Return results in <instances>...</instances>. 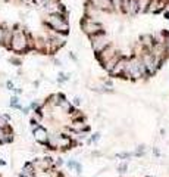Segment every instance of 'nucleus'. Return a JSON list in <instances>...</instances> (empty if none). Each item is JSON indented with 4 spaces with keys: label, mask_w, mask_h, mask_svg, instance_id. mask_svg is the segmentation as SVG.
<instances>
[{
    "label": "nucleus",
    "mask_w": 169,
    "mask_h": 177,
    "mask_svg": "<svg viewBox=\"0 0 169 177\" xmlns=\"http://www.w3.org/2000/svg\"><path fill=\"white\" fill-rule=\"evenodd\" d=\"M150 2H151V0H138V2H137V3H138V12L147 11V9H148L147 6H150Z\"/></svg>",
    "instance_id": "obj_14"
},
{
    "label": "nucleus",
    "mask_w": 169,
    "mask_h": 177,
    "mask_svg": "<svg viewBox=\"0 0 169 177\" xmlns=\"http://www.w3.org/2000/svg\"><path fill=\"white\" fill-rule=\"evenodd\" d=\"M40 2H41L43 5H46V3H47V2H50V0H40Z\"/></svg>",
    "instance_id": "obj_21"
},
{
    "label": "nucleus",
    "mask_w": 169,
    "mask_h": 177,
    "mask_svg": "<svg viewBox=\"0 0 169 177\" xmlns=\"http://www.w3.org/2000/svg\"><path fill=\"white\" fill-rule=\"evenodd\" d=\"M21 177H34L33 165H25V167H24L22 173H21Z\"/></svg>",
    "instance_id": "obj_13"
},
{
    "label": "nucleus",
    "mask_w": 169,
    "mask_h": 177,
    "mask_svg": "<svg viewBox=\"0 0 169 177\" xmlns=\"http://www.w3.org/2000/svg\"><path fill=\"white\" fill-rule=\"evenodd\" d=\"M168 46H169V42H168Z\"/></svg>",
    "instance_id": "obj_22"
},
{
    "label": "nucleus",
    "mask_w": 169,
    "mask_h": 177,
    "mask_svg": "<svg viewBox=\"0 0 169 177\" xmlns=\"http://www.w3.org/2000/svg\"><path fill=\"white\" fill-rule=\"evenodd\" d=\"M126 168H128L126 164H122V165L118 167V171H119V173H125V171H126Z\"/></svg>",
    "instance_id": "obj_17"
},
{
    "label": "nucleus",
    "mask_w": 169,
    "mask_h": 177,
    "mask_svg": "<svg viewBox=\"0 0 169 177\" xmlns=\"http://www.w3.org/2000/svg\"><path fill=\"white\" fill-rule=\"evenodd\" d=\"M75 105H81V98H75Z\"/></svg>",
    "instance_id": "obj_20"
},
{
    "label": "nucleus",
    "mask_w": 169,
    "mask_h": 177,
    "mask_svg": "<svg viewBox=\"0 0 169 177\" xmlns=\"http://www.w3.org/2000/svg\"><path fill=\"white\" fill-rule=\"evenodd\" d=\"M113 56H115V50H113L112 47L109 46V47H107V49H104L101 53H99V59H100L103 64H106L109 59H112Z\"/></svg>",
    "instance_id": "obj_11"
},
{
    "label": "nucleus",
    "mask_w": 169,
    "mask_h": 177,
    "mask_svg": "<svg viewBox=\"0 0 169 177\" xmlns=\"http://www.w3.org/2000/svg\"><path fill=\"white\" fill-rule=\"evenodd\" d=\"M91 43H93V49H94V52H96L97 55L101 53L104 49L109 47V40H107L101 33L93 35V37H91Z\"/></svg>",
    "instance_id": "obj_4"
},
{
    "label": "nucleus",
    "mask_w": 169,
    "mask_h": 177,
    "mask_svg": "<svg viewBox=\"0 0 169 177\" xmlns=\"http://www.w3.org/2000/svg\"><path fill=\"white\" fill-rule=\"evenodd\" d=\"M46 22H47L53 30H56L59 33H68V30H69V25H68L66 19H65L63 15H60V13H52V15L47 18Z\"/></svg>",
    "instance_id": "obj_2"
},
{
    "label": "nucleus",
    "mask_w": 169,
    "mask_h": 177,
    "mask_svg": "<svg viewBox=\"0 0 169 177\" xmlns=\"http://www.w3.org/2000/svg\"><path fill=\"white\" fill-rule=\"evenodd\" d=\"M6 86H8L9 90H13V83H12V81H8V84H6Z\"/></svg>",
    "instance_id": "obj_19"
},
{
    "label": "nucleus",
    "mask_w": 169,
    "mask_h": 177,
    "mask_svg": "<svg viewBox=\"0 0 169 177\" xmlns=\"http://www.w3.org/2000/svg\"><path fill=\"white\" fill-rule=\"evenodd\" d=\"M6 127H8V117L0 115V129H6Z\"/></svg>",
    "instance_id": "obj_16"
},
{
    "label": "nucleus",
    "mask_w": 169,
    "mask_h": 177,
    "mask_svg": "<svg viewBox=\"0 0 169 177\" xmlns=\"http://www.w3.org/2000/svg\"><path fill=\"white\" fill-rule=\"evenodd\" d=\"M147 69L144 66L143 59H138V58H132L131 61H128V65L125 69V75L131 78H140L143 74H146Z\"/></svg>",
    "instance_id": "obj_1"
},
{
    "label": "nucleus",
    "mask_w": 169,
    "mask_h": 177,
    "mask_svg": "<svg viewBox=\"0 0 169 177\" xmlns=\"http://www.w3.org/2000/svg\"><path fill=\"white\" fill-rule=\"evenodd\" d=\"M27 46H28V40H27V37H25V34L22 31H15L12 34V40H11L12 50L22 52V50L27 49Z\"/></svg>",
    "instance_id": "obj_3"
},
{
    "label": "nucleus",
    "mask_w": 169,
    "mask_h": 177,
    "mask_svg": "<svg viewBox=\"0 0 169 177\" xmlns=\"http://www.w3.org/2000/svg\"><path fill=\"white\" fill-rule=\"evenodd\" d=\"M141 40H143V44H144V46L150 47V49H153L155 43H153V37H151V35H143V37H141Z\"/></svg>",
    "instance_id": "obj_15"
},
{
    "label": "nucleus",
    "mask_w": 169,
    "mask_h": 177,
    "mask_svg": "<svg viewBox=\"0 0 169 177\" xmlns=\"http://www.w3.org/2000/svg\"><path fill=\"white\" fill-rule=\"evenodd\" d=\"M82 30H84V33H87L90 37H93L96 34H100L103 28L99 22L93 21V19H84L82 21Z\"/></svg>",
    "instance_id": "obj_5"
},
{
    "label": "nucleus",
    "mask_w": 169,
    "mask_h": 177,
    "mask_svg": "<svg viewBox=\"0 0 169 177\" xmlns=\"http://www.w3.org/2000/svg\"><path fill=\"white\" fill-rule=\"evenodd\" d=\"M99 137H100V134H99V133H96V134H94V136H93V137H91L90 140H88V142H96V140H99Z\"/></svg>",
    "instance_id": "obj_18"
},
{
    "label": "nucleus",
    "mask_w": 169,
    "mask_h": 177,
    "mask_svg": "<svg viewBox=\"0 0 169 177\" xmlns=\"http://www.w3.org/2000/svg\"><path fill=\"white\" fill-rule=\"evenodd\" d=\"M90 5H93V8L100 9V11H112L113 9L112 0H91Z\"/></svg>",
    "instance_id": "obj_7"
},
{
    "label": "nucleus",
    "mask_w": 169,
    "mask_h": 177,
    "mask_svg": "<svg viewBox=\"0 0 169 177\" xmlns=\"http://www.w3.org/2000/svg\"><path fill=\"white\" fill-rule=\"evenodd\" d=\"M44 9L47 12H50V15L52 13H59V12H62V8H60V5L55 2V0H50V2H47L44 5Z\"/></svg>",
    "instance_id": "obj_10"
},
{
    "label": "nucleus",
    "mask_w": 169,
    "mask_h": 177,
    "mask_svg": "<svg viewBox=\"0 0 169 177\" xmlns=\"http://www.w3.org/2000/svg\"><path fill=\"white\" fill-rule=\"evenodd\" d=\"M163 6H165V2H163V0H151V2H150V6H148V11L156 13V12H159Z\"/></svg>",
    "instance_id": "obj_12"
},
{
    "label": "nucleus",
    "mask_w": 169,
    "mask_h": 177,
    "mask_svg": "<svg viewBox=\"0 0 169 177\" xmlns=\"http://www.w3.org/2000/svg\"><path fill=\"white\" fill-rule=\"evenodd\" d=\"M34 139L40 143H46L47 142V132H46L43 127H37L34 129Z\"/></svg>",
    "instance_id": "obj_9"
},
{
    "label": "nucleus",
    "mask_w": 169,
    "mask_h": 177,
    "mask_svg": "<svg viewBox=\"0 0 169 177\" xmlns=\"http://www.w3.org/2000/svg\"><path fill=\"white\" fill-rule=\"evenodd\" d=\"M126 65H128V61L121 58L118 61V64L115 65V68L112 69V74L113 75H121V74H125V69H126Z\"/></svg>",
    "instance_id": "obj_8"
},
{
    "label": "nucleus",
    "mask_w": 169,
    "mask_h": 177,
    "mask_svg": "<svg viewBox=\"0 0 169 177\" xmlns=\"http://www.w3.org/2000/svg\"><path fill=\"white\" fill-rule=\"evenodd\" d=\"M143 62H144V66H146L148 74H153L159 66V59L153 53H144L143 55Z\"/></svg>",
    "instance_id": "obj_6"
}]
</instances>
